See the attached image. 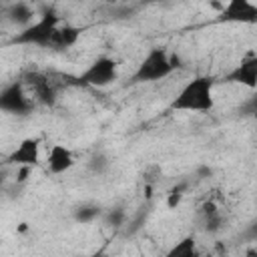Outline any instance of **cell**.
<instances>
[{
  "mask_svg": "<svg viewBox=\"0 0 257 257\" xmlns=\"http://www.w3.org/2000/svg\"><path fill=\"white\" fill-rule=\"evenodd\" d=\"M169 108L175 112H211L215 108V80L205 74L193 76L173 96Z\"/></svg>",
  "mask_w": 257,
  "mask_h": 257,
  "instance_id": "1",
  "label": "cell"
},
{
  "mask_svg": "<svg viewBox=\"0 0 257 257\" xmlns=\"http://www.w3.org/2000/svg\"><path fill=\"white\" fill-rule=\"evenodd\" d=\"M181 66V56L165 46H153L128 78V84H147L171 76Z\"/></svg>",
  "mask_w": 257,
  "mask_h": 257,
  "instance_id": "2",
  "label": "cell"
},
{
  "mask_svg": "<svg viewBox=\"0 0 257 257\" xmlns=\"http://www.w3.org/2000/svg\"><path fill=\"white\" fill-rule=\"evenodd\" d=\"M60 18L56 12L46 10L40 18L32 20L30 24L22 26L10 40V44L16 46H38V48H48V42L52 38L54 28L58 26Z\"/></svg>",
  "mask_w": 257,
  "mask_h": 257,
  "instance_id": "3",
  "label": "cell"
},
{
  "mask_svg": "<svg viewBox=\"0 0 257 257\" xmlns=\"http://www.w3.org/2000/svg\"><path fill=\"white\" fill-rule=\"evenodd\" d=\"M36 110L32 96L28 94L22 78L12 80L0 88V112L12 116H28Z\"/></svg>",
  "mask_w": 257,
  "mask_h": 257,
  "instance_id": "4",
  "label": "cell"
},
{
  "mask_svg": "<svg viewBox=\"0 0 257 257\" xmlns=\"http://www.w3.org/2000/svg\"><path fill=\"white\" fill-rule=\"evenodd\" d=\"M118 78V62L112 56L100 54L96 56L74 80L80 86H92V88H104L112 84Z\"/></svg>",
  "mask_w": 257,
  "mask_h": 257,
  "instance_id": "5",
  "label": "cell"
},
{
  "mask_svg": "<svg viewBox=\"0 0 257 257\" xmlns=\"http://www.w3.org/2000/svg\"><path fill=\"white\" fill-rule=\"evenodd\" d=\"M22 82L28 90V94L32 96L36 108L42 106V108H52L56 104V88L52 84V80L44 74V72H38V70H30L22 76Z\"/></svg>",
  "mask_w": 257,
  "mask_h": 257,
  "instance_id": "6",
  "label": "cell"
},
{
  "mask_svg": "<svg viewBox=\"0 0 257 257\" xmlns=\"http://www.w3.org/2000/svg\"><path fill=\"white\" fill-rule=\"evenodd\" d=\"M217 22L255 24L257 22V6L253 0H227L217 12Z\"/></svg>",
  "mask_w": 257,
  "mask_h": 257,
  "instance_id": "7",
  "label": "cell"
},
{
  "mask_svg": "<svg viewBox=\"0 0 257 257\" xmlns=\"http://www.w3.org/2000/svg\"><path fill=\"white\" fill-rule=\"evenodd\" d=\"M8 165H16V167H38L40 165V141L34 137H26L22 139L6 157Z\"/></svg>",
  "mask_w": 257,
  "mask_h": 257,
  "instance_id": "8",
  "label": "cell"
},
{
  "mask_svg": "<svg viewBox=\"0 0 257 257\" xmlns=\"http://www.w3.org/2000/svg\"><path fill=\"white\" fill-rule=\"evenodd\" d=\"M225 80L233 82V84H241V86L253 90L257 86V54L253 50H249L241 58V62L235 64V68H231L225 74Z\"/></svg>",
  "mask_w": 257,
  "mask_h": 257,
  "instance_id": "9",
  "label": "cell"
},
{
  "mask_svg": "<svg viewBox=\"0 0 257 257\" xmlns=\"http://www.w3.org/2000/svg\"><path fill=\"white\" fill-rule=\"evenodd\" d=\"M74 163H76L74 153L66 145H62V143L50 145V149L46 153V169L50 175H64L74 167Z\"/></svg>",
  "mask_w": 257,
  "mask_h": 257,
  "instance_id": "10",
  "label": "cell"
},
{
  "mask_svg": "<svg viewBox=\"0 0 257 257\" xmlns=\"http://www.w3.org/2000/svg\"><path fill=\"white\" fill-rule=\"evenodd\" d=\"M80 34H82V28L80 26L70 24V22H64V24L58 22V26L54 28L52 38L48 42V48L54 50V52H66V50H70L72 46L78 44Z\"/></svg>",
  "mask_w": 257,
  "mask_h": 257,
  "instance_id": "11",
  "label": "cell"
},
{
  "mask_svg": "<svg viewBox=\"0 0 257 257\" xmlns=\"http://www.w3.org/2000/svg\"><path fill=\"white\" fill-rule=\"evenodd\" d=\"M2 18L6 22H10V24L22 28V26H26V24H30L34 20V8L28 2L18 0V2H12L10 6H6L2 10Z\"/></svg>",
  "mask_w": 257,
  "mask_h": 257,
  "instance_id": "12",
  "label": "cell"
},
{
  "mask_svg": "<svg viewBox=\"0 0 257 257\" xmlns=\"http://www.w3.org/2000/svg\"><path fill=\"white\" fill-rule=\"evenodd\" d=\"M201 217H203V229L207 233H217L223 229V215H221V209L217 207L215 201H205L199 209Z\"/></svg>",
  "mask_w": 257,
  "mask_h": 257,
  "instance_id": "13",
  "label": "cell"
},
{
  "mask_svg": "<svg viewBox=\"0 0 257 257\" xmlns=\"http://www.w3.org/2000/svg\"><path fill=\"white\" fill-rule=\"evenodd\" d=\"M102 211L104 209L98 203H88L86 201V203H80L72 209V219L80 225H88V223H94L96 219H100Z\"/></svg>",
  "mask_w": 257,
  "mask_h": 257,
  "instance_id": "14",
  "label": "cell"
},
{
  "mask_svg": "<svg viewBox=\"0 0 257 257\" xmlns=\"http://www.w3.org/2000/svg\"><path fill=\"white\" fill-rule=\"evenodd\" d=\"M197 253H199V249H197V239H195V235L183 237L181 241H177V243L167 251L169 257H193V255H197Z\"/></svg>",
  "mask_w": 257,
  "mask_h": 257,
  "instance_id": "15",
  "label": "cell"
},
{
  "mask_svg": "<svg viewBox=\"0 0 257 257\" xmlns=\"http://www.w3.org/2000/svg\"><path fill=\"white\" fill-rule=\"evenodd\" d=\"M100 219L104 221V225L118 229V227H122V225L126 223V211H124L122 207H112V209H106V211H102Z\"/></svg>",
  "mask_w": 257,
  "mask_h": 257,
  "instance_id": "16",
  "label": "cell"
},
{
  "mask_svg": "<svg viewBox=\"0 0 257 257\" xmlns=\"http://www.w3.org/2000/svg\"><path fill=\"white\" fill-rule=\"evenodd\" d=\"M185 191H187V183H181V185L173 187V189L167 193V199H165L167 209H177V207L181 205L183 197H185Z\"/></svg>",
  "mask_w": 257,
  "mask_h": 257,
  "instance_id": "17",
  "label": "cell"
},
{
  "mask_svg": "<svg viewBox=\"0 0 257 257\" xmlns=\"http://www.w3.org/2000/svg\"><path fill=\"white\" fill-rule=\"evenodd\" d=\"M106 165H108V161H106L102 155H92L90 161H88V167H90V171H94V173H102V171L106 169Z\"/></svg>",
  "mask_w": 257,
  "mask_h": 257,
  "instance_id": "18",
  "label": "cell"
},
{
  "mask_svg": "<svg viewBox=\"0 0 257 257\" xmlns=\"http://www.w3.org/2000/svg\"><path fill=\"white\" fill-rule=\"evenodd\" d=\"M30 167H18V177H16V181L18 183H24L26 179H28V175H30Z\"/></svg>",
  "mask_w": 257,
  "mask_h": 257,
  "instance_id": "19",
  "label": "cell"
},
{
  "mask_svg": "<svg viewBox=\"0 0 257 257\" xmlns=\"http://www.w3.org/2000/svg\"><path fill=\"white\" fill-rule=\"evenodd\" d=\"M4 183H6V171H4V169H0V189L4 187Z\"/></svg>",
  "mask_w": 257,
  "mask_h": 257,
  "instance_id": "20",
  "label": "cell"
},
{
  "mask_svg": "<svg viewBox=\"0 0 257 257\" xmlns=\"http://www.w3.org/2000/svg\"><path fill=\"white\" fill-rule=\"evenodd\" d=\"M147 2H165V0H147Z\"/></svg>",
  "mask_w": 257,
  "mask_h": 257,
  "instance_id": "21",
  "label": "cell"
},
{
  "mask_svg": "<svg viewBox=\"0 0 257 257\" xmlns=\"http://www.w3.org/2000/svg\"><path fill=\"white\" fill-rule=\"evenodd\" d=\"M0 20H2V12H0Z\"/></svg>",
  "mask_w": 257,
  "mask_h": 257,
  "instance_id": "22",
  "label": "cell"
}]
</instances>
